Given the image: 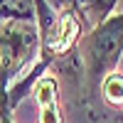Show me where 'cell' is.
<instances>
[{
    "label": "cell",
    "mask_w": 123,
    "mask_h": 123,
    "mask_svg": "<svg viewBox=\"0 0 123 123\" xmlns=\"http://www.w3.org/2000/svg\"><path fill=\"white\" fill-rule=\"evenodd\" d=\"M76 54L89 94H96L104 79L108 74H116L118 64L123 62V12L111 15L106 22L89 30L79 39Z\"/></svg>",
    "instance_id": "6da1fadb"
},
{
    "label": "cell",
    "mask_w": 123,
    "mask_h": 123,
    "mask_svg": "<svg viewBox=\"0 0 123 123\" xmlns=\"http://www.w3.org/2000/svg\"><path fill=\"white\" fill-rule=\"evenodd\" d=\"M116 3L118 0H74V12L79 15V20L84 22L86 32H89V30L106 22L113 15Z\"/></svg>",
    "instance_id": "3957f363"
},
{
    "label": "cell",
    "mask_w": 123,
    "mask_h": 123,
    "mask_svg": "<svg viewBox=\"0 0 123 123\" xmlns=\"http://www.w3.org/2000/svg\"><path fill=\"white\" fill-rule=\"evenodd\" d=\"M0 3H10V0H0Z\"/></svg>",
    "instance_id": "8992f818"
},
{
    "label": "cell",
    "mask_w": 123,
    "mask_h": 123,
    "mask_svg": "<svg viewBox=\"0 0 123 123\" xmlns=\"http://www.w3.org/2000/svg\"><path fill=\"white\" fill-rule=\"evenodd\" d=\"M0 123H3V121H0Z\"/></svg>",
    "instance_id": "52a82bcc"
},
{
    "label": "cell",
    "mask_w": 123,
    "mask_h": 123,
    "mask_svg": "<svg viewBox=\"0 0 123 123\" xmlns=\"http://www.w3.org/2000/svg\"><path fill=\"white\" fill-rule=\"evenodd\" d=\"M121 106H123V104H121Z\"/></svg>",
    "instance_id": "ba28073f"
},
{
    "label": "cell",
    "mask_w": 123,
    "mask_h": 123,
    "mask_svg": "<svg viewBox=\"0 0 123 123\" xmlns=\"http://www.w3.org/2000/svg\"><path fill=\"white\" fill-rule=\"evenodd\" d=\"M44 3L54 10V12H67V10H74V0H44Z\"/></svg>",
    "instance_id": "5b68a950"
},
{
    "label": "cell",
    "mask_w": 123,
    "mask_h": 123,
    "mask_svg": "<svg viewBox=\"0 0 123 123\" xmlns=\"http://www.w3.org/2000/svg\"><path fill=\"white\" fill-rule=\"evenodd\" d=\"M32 94L37 101V123H64L59 113V81L54 74L39 76L32 86Z\"/></svg>",
    "instance_id": "7a4b0ae2"
},
{
    "label": "cell",
    "mask_w": 123,
    "mask_h": 123,
    "mask_svg": "<svg viewBox=\"0 0 123 123\" xmlns=\"http://www.w3.org/2000/svg\"><path fill=\"white\" fill-rule=\"evenodd\" d=\"M101 89H104V98L108 104H116V106L123 104V76L121 74H108Z\"/></svg>",
    "instance_id": "277c9868"
}]
</instances>
